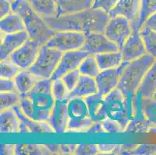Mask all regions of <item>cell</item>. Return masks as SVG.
Listing matches in <instances>:
<instances>
[{
	"instance_id": "1",
	"label": "cell",
	"mask_w": 156,
	"mask_h": 155,
	"mask_svg": "<svg viewBox=\"0 0 156 155\" xmlns=\"http://www.w3.org/2000/svg\"><path fill=\"white\" fill-rule=\"evenodd\" d=\"M53 30L76 31L84 33H104L106 24L110 19L109 12L102 9L91 8L76 13L61 16H42Z\"/></svg>"
},
{
	"instance_id": "2",
	"label": "cell",
	"mask_w": 156,
	"mask_h": 155,
	"mask_svg": "<svg viewBox=\"0 0 156 155\" xmlns=\"http://www.w3.org/2000/svg\"><path fill=\"white\" fill-rule=\"evenodd\" d=\"M52 83L51 79H40L29 92L20 95L19 105L27 116L38 121H48L55 104Z\"/></svg>"
},
{
	"instance_id": "3",
	"label": "cell",
	"mask_w": 156,
	"mask_h": 155,
	"mask_svg": "<svg viewBox=\"0 0 156 155\" xmlns=\"http://www.w3.org/2000/svg\"><path fill=\"white\" fill-rule=\"evenodd\" d=\"M12 11L20 16L23 19L30 40L41 46L46 44L56 33L45 23L41 16L34 9L28 0L12 1Z\"/></svg>"
},
{
	"instance_id": "4",
	"label": "cell",
	"mask_w": 156,
	"mask_h": 155,
	"mask_svg": "<svg viewBox=\"0 0 156 155\" xmlns=\"http://www.w3.org/2000/svg\"><path fill=\"white\" fill-rule=\"evenodd\" d=\"M155 61L149 54L130 62H123L117 89L127 99H132L137 92L148 69Z\"/></svg>"
},
{
	"instance_id": "5",
	"label": "cell",
	"mask_w": 156,
	"mask_h": 155,
	"mask_svg": "<svg viewBox=\"0 0 156 155\" xmlns=\"http://www.w3.org/2000/svg\"><path fill=\"white\" fill-rule=\"evenodd\" d=\"M105 102L107 117L118 122L125 130L134 118L132 99H127L117 88L105 96Z\"/></svg>"
},
{
	"instance_id": "6",
	"label": "cell",
	"mask_w": 156,
	"mask_h": 155,
	"mask_svg": "<svg viewBox=\"0 0 156 155\" xmlns=\"http://www.w3.org/2000/svg\"><path fill=\"white\" fill-rule=\"evenodd\" d=\"M63 52L43 45L34 63L28 69L40 79H51L60 62Z\"/></svg>"
},
{
	"instance_id": "7",
	"label": "cell",
	"mask_w": 156,
	"mask_h": 155,
	"mask_svg": "<svg viewBox=\"0 0 156 155\" xmlns=\"http://www.w3.org/2000/svg\"><path fill=\"white\" fill-rule=\"evenodd\" d=\"M69 130L68 131L85 132L94 122L90 118L87 104L83 98H73L69 100Z\"/></svg>"
},
{
	"instance_id": "8",
	"label": "cell",
	"mask_w": 156,
	"mask_h": 155,
	"mask_svg": "<svg viewBox=\"0 0 156 155\" xmlns=\"http://www.w3.org/2000/svg\"><path fill=\"white\" fill-rule=\"evenodd\" d=\"M86 41V33L76 31H58L47 43L46 46L63 53L80 50Z\"/></svg>"
},
{
	"instance_id": "9",
	"label": "cell",
	"mask_w": 156,
	"mask_h": 155,
	"mask_svg": "<svg viewBox=\"0 0 156 155\" xmlns=\"http://www.w3.org/2000/svg\"><path fill=\"white\" fill-rule=\"evenodd\" d=\"M132 32L131 22L125 17L117 16L110 17L105 28L104 34L120 51Z\"/></svg>"
},
{
	"instance_id": "10",
	"label": "cell",
	"mask_w": 156,
	"mask_h": 155,
	"mask_svg": "<svg viewBox=\"0 0 156 155\" xmlns=\"http://www.w3.org/2000/svg\"><path fill=\"white\" fill-rule=\"evenodd\" d=\"M80 50L86 51L89 55H97L120 51L118 47L112 42L104 33H86V41Z\"/></svg>"
},
{
	"instance_id": "11",
	"label": "cell",
	"mask_w": 156,
	"mask_h": 155,
	"mask_svg": "<svg viewBox=\"0 0 156 155\" xmlns=\"http://www.w3.org/2000/svg\"><path fill=\"white\" fill-rule=\"evenodd\" d=\"M131 25L133 28L132 33L127 38L120 50L123 57V62H132L147 54L140 33V28L134 23H131Z\"/></svg>"
},
{
	"instance_id": "12",
	"label": "cell",
	"mask_w": 156,
	"mask_h": 155,
	"mask_svg": "<svg viewBox=\"0 0 156 155\" xmlns=\"http://www.w3.org/2000/svg\"><path fill=\"white\" fill-rule=\"evenodd\" d=\"M42 46L34 41L28 40L9 56V59L21 70H27L36 61Z\"/></svg>"
},
{
	"instance_id": "13",
	"label": "cell",
	"mask_w": 156,
	"mask_h": 155,
	"mask_svg": "<svg viewBox=\"0 0 156 155\" xmlns=\"http://www.w3.org/2000/svg\"><path fill=\"white\" fill-rule=\"evenodd\" d=\"M89 55L87 52L82 50L67 51L63 53L56 70L52 75L51 79L52 81L60 79L66 74L79 69L82 62Z\"/></svg>"
},
{
	"instance_id": "14",
	"label": "cell",
	"mask_w": 156,
	"mask_h": 155,
	"mask_svg": "<svg viewBox=\"0 0 156 155\" xmlns=\"http://www.w3.org/2000/svg\"><path fill=\"white\" fill-rule=\"evenodd\" d=\"M68 103L69 101H55V104L48 120L55 133H64L69 130Z\"/></svg>"
},
{
	"instance_id": "15",
	"label": "cell",
	"mask_w": 156,
	"mask_h": 155,
	"mask_svg": "<svg viewBox=\"0 0 156 155\" xmlns=\"http://www.w3.org/2000/svg\"><path fill=\"white\" fill-rule=\"evenodd\" d=\"M123 64L120 67L103 70L95 78L98 92L103 96H107L113 89H117L120 81Z\"/></svg>"
},
{
	"instance_id": "16",
	"label": "cell",
	"mask_w": 156,
	"mask_h": 155,
	"mask_svg": "<svg viewBox=\"0 0 156 155\" xmlns=\"http://www.w3.org/2000/svg\"><path fill=\"white\" fill-rule=\"evenodd\" d=\"M29 39V35L26 30L11 34L2 33L0 48L1 61L9 58L14 51L20 48Z\"/></svg>"
},
{
	"instance_id": "17",
	"label": "cell",
	"mask_w": 156,
	"mask_h": 155,
	"mask_svg": "<svg viewBox=\"0 0 156 155\" xmlns=\"http://www.w3.org/2000/svg\"><path fill=\"white\" fill-rule=\"evenodd\" d=\"M141 0H118L109 12L110 17L121 16L132 22L138 19Z\"/></svg>"
},
{
	"instance_id": "18",
	"label": "cell",
	"mask_w": 156,
	"mask_h": 155,
	"mask_svg": "<svg viewBox=\"0 0 156 155\" xmlns=\"http://www.w3.org/2000/svg\"><path fill=\"white\" fill-rule=\"evenodd\" d=\"M95 0H55L57 16L76 13L93 8Z\"/></svg>"
},
{
	"instance_id": "19",
	"label": "cell",
	"mask_w": 156,
	"mask_h": 155,
	"mask_svg": "<svg viewBox=\"0 0 156 155\" xmlns=\"http://www.w3.org/2000/svg\"><path fill=\"white\" fill-rule=\"evenodd\" d=\"M124 132L132 133H153L156 134V124L151 123L144 116L141 105L138 107L134 119L129 122Z\"/></svg>"
},
{
	"instance_id": "20",
	"label": "cell",
	"mask_w": 156,
	"mask_h": 155,
	"mask_svg": "<svg viewBox=\"0 0 156 155\" xmlns=\"http://www.w3.org/2000/svg\"><path fill=\"white\" fill-rule=\"evenodd\" d=\"M89 109V116L93 122H102L107 118L105 96L97 92L84 98Z\"/></svg>"
},
{
	"instance_id": "21",
	"label": "cell",
	"mask_w": 156,
	"mask_h": 155,
	"mask_svg": "<svg viewBox=\"0 0 156 155\" xmlns=\"http://www.w3.org/2000/svg\"><path fill=\"white\" fill-rule=\"evenodd\" d=\"M98 92L97 85L94 78L81 75L76 87L69 93V99L73 98H86Z\"/></svg>"
},
{
	"instance_id": "22",
	"label": "cell",
	"mask_w": 156,
	"mask_h": 155,
	"mask_svg": "<svg viewBox=\"0 0 156 155\" xmlns=\"http://www.w3.org/2000/svg\"><path fill=\"white\" fill-rule=\"evenodd\" d=\"M13 109L17 114L18 117L27 127L29 133H55L52 129L51 126L49 124L48 121H38L29 118L23 113L20 105H16L13 106Z\"/></svg>"
},
{
	"instance_id": "23",
	"label": "cell",
	"mask_w": 156,
	"mask_h": 155,
	"mask_svg": "<svg viewBox=\"0 0 156 155\" xmlns=\"http://www.w3.org/2000/svg\"><path fill=\"white\" fill-rule=\"evenodd\" d=\"M20 119L13 108L1 111L0 114V131L2 133H20Z\"/></svg>"
},
{
	"instance_id": "24",
	"label": "cell",
	"mask_w": 156,
	"mask_h": 155,
	"mask_svg": "<svg viewBox=\"0 0 156 155\" xmlns=\"http://www.w3.org/2000/svg\"><path fill=\"white\" fill-rule=\"evenodd\" d=\"M1 33L5 34H11L26 30L25 24L20 16L11 12L3 17L0 21Z\"/></svg>"
},
{
	"instance_id": "25",
	"label": "cell",
	"mask_w": 156,
	"mask_h": 155,
	"mask_svg": "<svg viewBox=\"0 0 156 155\" xmlns=\"http://www.w3.org/2000/svg\"><path fill=\"white\" fill-rule=\"evenodd\" d=\"M156 92V59L146 73L137 92L142 98H152Z\"/></svg>"
},
{
	"instance_id": "26",
	"label": "cell",
	"mask_w": 156,
	"mask_h": 155,
	"mask_svg": "<svg viewBox=\"0 0 156 155\" xmlns=\"http://www.w3.org/2000/svg\"><path fill=\"white\" fill-rule=\"evenodd\" d=\"M39 80V78L28 69L20 71L14 79L16 89L20 95H24L29 92Z\"/></svg>"
},
{
	"instance_id": "27",
	"label": "cell",
	"mask_w": 156,
	"mask_h": 155,
	"mask_svg": "<svg viewBox=\"0 0 156 155\" xmlns=\"http://www.w3.org/2000/svg\"><path fill=\"white\" fill-rule=\"evenodd\" d=\"M100 70H106L120 67L123 64V57L120 51L95 55Z\"/></svg>"
},
{
	"instance_id": "28",
	"label": "cell",
	"mask_w": 156,
	"mask_h": 155,
	"mask_svg": "<svg viewBox=\"0 0 156 155\" xmlns=\"http://www.w3.org/2000/svg\"><path fill=\"white\" fill-rule=\"evenodd\" d=\"M34 9L41 16L53 17L57 16L55 0H29Z\"/></svg>"
},
{
	"instance_id": "29",
	"label": "cell",
	"mask_w": 156,
	"mask_h": 155,
	"mask_svg": "<svg viewBox=\"0 0 156 155\" xmlns=\"http://www.w3.org/2000/svg\"><path fill=\"white\" fill-rule=\"evenodd\" d=\"M81 75L96 78L101 72L95 55H89L83 60L79 67Z\"/></svg>"
},
{
	"instance_id": "30",
	"label": "cell",
	"mask_w": 156,
	"mask_h": 155,
	"mask_svg": "<svg viewBox=\"0 0 156 155\" xmlns=\"http://www.w3.org/2000/svg\"><path fill=\"white\" fill-rule=\"evenodd\" d=\"M18 155L51 154L46 145L18 144L16 145V153Z\"/></svg>"
},
{
	"instance_id": "31",
	"label": "cell",
	"mask_w": 156,
	"mask_h": 155,
	"mask_svg": "<svg viewBox=\"0 0 156 155\" xmlns=\"http://www.w3.org/2000/svg\"><path fill=\"white\" fill-rule=\"evenodd\" d=\"M140 33L144 41L147 53L156 59V32L149 28L141 27Z\"/></svg>"
},
{
	"instance_id": "32",
	"label": "cell",
	"mask_w": 156,
	"mask_h": 155,
	"mask_svg": "<svg viewBox=\"0 0 156 155\" xmlns=\"http://www.w3.org/2000/svg\"><path fill=\"white\" fill-rule=\"evenodd\" d=\"M155 12L156 0H141L140 12H139L138 19H137L140 30L144 22L148 19V17H150Z\"/></svg>"
},
{
	"instance_id": "33",
	"label": "cell",
	"mask_w": 156,
	"mask_h": 155,
	"mask_svg": "<svg viewBox=\"0 0 156 155\" xmlns=\"http://www.w3.org/2000/svg\"><path fill=\"white\" fill-rule=\"evenodd\" d=\"M20 68L16 64H14L9 59V58L1 61V70H0L1 78L13 79L20 72Z\"/></svg>"
},
{
	"instance_id": "34",
	"label": "cell",
	"mask_w": 156,
	"mask_h": 155,
	"mask_svg": "<svg viewBox=\"0 0 156 155\" xmlns=\"http://www.w3.org/2000/svg\"><path fill=\"white\" fill-rule=\"evenodd\" d=\"M141 108L147 120L156 124V99L154 98H142Z\"/></svg>"
},
{
	"instance_id": "35",
	"label": "cell",
	"mask_w": 156,
	"mask_h": 155,
	"mask_svg": "<svg viewBox=\"0 0 156 155\" xmlns=\"http://www.w3.org/2000/svg\"><path fill=\"white\" fill-rule=\"evenodd\" d=\"M69 93L70 92L62 79L53 81L52 94L55 101H69Z\"/></svg>"
},
{
	"instance_id": "36",
	"label": "cell",
	"mask_w": 156,
	"mask_h": 155,
	"mask_svg": "<svg viewBox=\"0 0 156 155\" xmlns=\"http://www.w3.org/2000/svg\"><path fill=\"white\" fill-rule=\"evenodd\" d=\"M21 96L18 92H1V111L10 109L18 105L20 102Z\"/></svg>"
},
{
	"instance_id": "37",
	"label": "cell",
	"mask_w": 156,
	"mask_h": 155,
	"mask_svg": "<svg viewBox=\"0 0 156 155\" xmlns=\"http://www.w3.org/2000/svg\"><path fill=\"white\" fill-rule=\"evenodd\" d=\"M80 72L79 71V69H76V70L72 71V72L66 74V75L62 77V81L64 82L65 85H66V87L68 88L69 92L73 90L74 88L76 87V85H77L78 82L80 79Z\"/></svg>"
},
{
	"instance_id": "38",
	"label": "cell",
	"mask_w": 156,
	"mask_h": 155,
	"mask_svg": "<svg viewBox=\"0 0 156 155\" xmlns=\"http://www.w3.org/2000/svg\"><path fill=\"white\" fill-rule=\"evenodd\" d=\"M103 127L106 133H119L124 132V128L117 121L110 118H106L101 122Z\"/></svg>"
},
{
	"instance_id": "39",
	"label": "cell",
	"mask_w": 156,
	"mask_h": 155,
	"mask_svg": "<svg viewBox=\"0 0 156 155\" xmlns=\"http://www.w3.org/2000/svg\"><path fill=\"white\" fill-rule=\"evenodd\" d=\"M100 152L98 145L96 144H79L77 145L76 154L93 155L97 154Z\"/></svg>"
},
{
	"instance_id": "40",
	"label": "cell",
	"mask_w": 156,
	"mask_h": 155,
	"mask_svg": "<svg viewBox=\"0 0 156 155\" xmlns=\"http://www.w3.org/2000/svg\"><path fill=\"white\" fill-rule=\"evenodd\" d=\"M130 154L136 155H151L156 154V144H141L131 151Z\"/></svg>"
},
{
	"instance_id": "41",
	"label": "cell",
	"mask_w": 156,
	"mask_h": 155,
	"mask_svg": "<svg viewBox=\"0 0 156 155\" xmlns=\"http://www.w3.org/2000/svg\"><path fill=\"white\" fill-rule=\"evenodd\" d=\"M0 90L1 92H18L15 81L3 78H1L0 81Z\"/></svg>"
},
{
	"instance_id": "42",
	"label": "cell",
	"mask_w": 156,
	"mask_h": 155,
	"mask_svg": "<svg viewBox=\"0 0 156 155\" xmlns=\"http://www.w3.org/2000/svg\"><path fill=\"white\" fill-rule=\"evenodd\" d=\"M117 2L118 0H95L93 8L102 9L106 12H109Z\"/></svg>"
},
{
	"instance_id": "43",
	"label": "cell",
	"mask_w": 156,
	"mask_h": 155,
	"mask_svg": "<svg viewBox=\"0 0 156 155\" xmlns=\"http://www.w3.org/2000/svg\"><path fill=\"white\" fill-rule=\"evenodd\" d=\"M0 16L1 19L10 14L12 11V1L11 0H0Z\"/></svg>"
},
{
	"instance_id": "44",
	"label": "cell",
	"mask_w": 156,
	"mask_h": 155,
	"mask_svg": "<svg viewBox=\"0 0 156 155\" xmlns=\"http://www.w3.org/2000/svg\"><path fill=\"white\" fill-rule=\"evenodd\" d=\"M89 133H106L103 127L101 122H94L89 130L86 132Z\"/></svg>"
},
{
	"instance_id": "45",
	"label": "cell",
	"mask_w": 156,
	"mask_h": 155,
	"mask_svg": "<svg viewBox=\"0 0 156 155\" xmlns=\"http://www.w3.org/2000/svg\"><path fill=\"white\" fill-rule=\"evenodd\" d=\"M141 27L149 28V29L156 32V12L151 15L150 17H148V19L144 22Z\"/></svg>"
},
{
	"instance_id": "46",
	"label": "cell",
	"mask_w": 156,
	"mask_h": 155,
	"mask_svg": "<svg viewBox=\"0 0 156 155\" xmlns=\"http://www.w3.org/2000/svg\"><path fill=\"white\" fill-rule=\"evenodd\" d=\"M1 154L9 155L16 153V145L2 144L1 145Z\"/></svg>"
},
{
	"instance_id": "47",
	"label": "cell",
	"mask_w": 156,
	"mask_h": 155,
	"mask_svg": "<svg viewBox=\"0 0 156 155\" xmlns=\"http://www.w3.org/2000/svg\"><path fill=\"white\" fill-rule=\"evenodd\" d=\"M61 149H62V153L65 154H72V153H76L77 145L75 144H62L60 145Z\"/></svg>"
},
{
	"instance_id": "48",
	"label": "cell",
	"mask_w": 156,
	"mask_h": 155,
	"mask_svg": "<svg viewBox=\"0 0 156 155\" xmlns=\"http://www.w3.org/2000/svg\"><path fill=\"white\" fill-rule=\"evenodd\" d=\"M117 145L114 144H99L98 147L101 153H112Z\"/></svg>"
},
{
	"instance_id": "49",
	"label": "cell",
	"mask_w": 156,
	"mask_h": 155,
	"mask_svg": "<svg viewBox=\"0 0 156 155\" xmlns=\"http://www.w3.org/2000/svg\"><path fill=\"white\" fill-rule=\"evenodd\" d=\"M46 147H48V150H50V152L52 153H55V154H58V153H62V149H61L60 145H56V144H47Z\"/></svg>"
},
{
	"instance_id": "50",
	"label": "cell",
	"mask_w": 156,
	"mask_h": 155,
	"mask_svg": "<svg viewBox=\"0 0 156 155\" xmlns=\"http://www.w3.org/2000/svg\"><path fill=\"white\" fill-rule=\"evenodd\" d=\"M153 98H154V99H156V92H154V96H153Z\"/></svg>"
},
{
	"instance_id": "51",
	"label": "cell",
	"mask_w": 156,
	"mask_h": 155,
	"mask_svg": "<svg viewBox=\"0 0 156 155\" xmlns=\"http://www.w3.org/2000/svg\"><path fill=\"white\" fill-rule=\"evenodd\" d=\"M11 1H13V0H11Z\"/></svg>"
},
{
	"instance_id": "52",
	"label": "cell",
	"mask_w": 156,
	"mask_h": 155,
	"mask_svg": "<svg viewBox=\"0 0 156 155\" xmlns=\"http://www.w3.org/2000/svg\"><path fill=\"white\" fill-rule=\"evenodd\" d=\"M28 1H29V0H28Z\"/></svg>"
}]
</instances>
